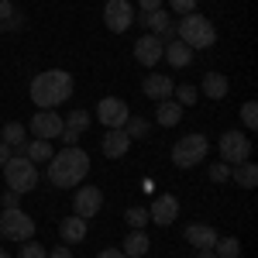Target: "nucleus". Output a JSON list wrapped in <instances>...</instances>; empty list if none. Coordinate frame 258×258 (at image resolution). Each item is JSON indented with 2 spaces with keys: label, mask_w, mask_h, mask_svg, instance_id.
<instances>
[{
  "label": "nucleus",
  "mask_w": 258,
  "mask_h": 258,
  "mask_svg": "<svg viewBox=\"0 0 258 258\" xmlns=\"http://www.w3.org/2000/svg\"><path fill=\"white\" fill-rule=\"evenodd\" d=\"M73 86L76 83L66 69H45L31 80L28 93H31V103H38V110H55L59 103H66L73 97Z\"/></svg>",
  "instance_id": "nucleus-1"
},
{
  "label": "nucleus",
  "mask_w": 258,
  "mask_h": 258,
  "mask_svg": "<svg viewBox=\"0 0 258 258\" xmlns=\"http://www.w3.org/2000/svg\"><path fill=\"white\" fill-rule=\"evenodd\" d=\"M90 176V155L83 148H62L59 155L48 159V182L59 186V189H73L80 186L83 179Z\"/></svg>",
  "instance_id": "nucleus-2"
},
{
  "label": "nucleus",
  "mask_w": 258,
  "mask_h": 258,
  "mask_svg": "<svg viewBox=\"0 0 258 258\" xmlns=\"http://www.w3.org/2000/svg\"><path fill=\"white\" fill-rule=\"evenodd\" d=\"M176 35L182 45H189L193 52L197 48H210L214 41H217V28L210 24V18H203V14H182V21L176 24Z\"/></svg>",
  "instance_id": "nucleus-3"
},
{
  "label": "nucleus",
  "mask_w": 258,
  "mask_h": 258,
  "mask_svg": "<svg viewBox=\"0 0 258 258\" xmlns=\"http://www.w3.org/2000/svg\"><path fill=\"white\" fill-rule=\"evenodd\" d=\"M4 182H7V189H14V193H31L35 186H38V165L35 162H28L24 155H11L7 165H4Z\"/></svg>",
  "instance_id": "nucleus-4"
},
{
  "label": "nucleus",
  "mask_w": 258,
  "mask_h": 258,
  "mask_svg": "<svg viewBox=\"0 0 258 258\" xmlns=\"http://www.w3.org/2000/svg\"><path fill=\"white\" fill-rule=\"evenodd\" d=\"M207 148H210V141L203 138V135H182L172 145V162H176L179 169H193V165H200V162L207 159Z\"/></svg>",
  "instance_id": "nucleus-5"
},
{
  "label": "nucleus",
  "mask_w": 258,
  "mask_h": 258,
  "mask_svg": "<svg viewBox=\"0 0 258 258\" xmlns=\"http://www.w3.org/2000/svg\"><path fill=\"white\" fill-rule=\"evenodd\" d=\"M0 238L7 241H31L35 238V220L28 217L21 207H11L0 214Z\"/></svg>",
  "instance_id": "nucleus-6"
},
{
  "label": "nucleus",
  "mask_w": 258,
  "mask_h": 258,
  "mask_svg": "<svg viewBox=\"0 0 258 258\" xmlns=\"http://www.w3.org/2000/svg\"><path fill=\"white\" fill-rule=\"evenodd\" d=\"M251 159V141L244 131H224L220 135V162L227 165H238V162Z\"/></svg>",
  "instance_id": "nucleus-7"
},
{
  "label": "nucleus",
  "mask_w": 258,
  "mask_h": 258,
  "mask_svg": "<svg viewBox=\"0 0 258 258\" xmlns=\"http://www.w3.org/2000/svg\"><path fill=\"white\" fill-rule=\"evenodd\" d=\"M97 117L107 131H114V127H124V120L131 117V110H127V103L120 97H103L97 103Z\"/></svg>",
  "instance_id": "nucleus-8"
},
{
  "label": "nucleus",
  "mask_w": 258,
  "mask_h": 258,
  "mask_svg": "<svg viewBox=\"0 0 258 258\" xmlns=\"http://www.w3.org/2000/svg\"><path fill=\"white\" fill-rule=\"evenodd\" d=\"M103 21H107V28L114 35H120V31H127L135 24V7L127 0H107L103 4Z\"/></svg>",
  "instance_id": "nucleus-9"
},
{
  "label": "nucleus",
  "mask_w": 258,
  "mask_h": 258,
  "mask_svg": "<svg viewBox=\"0 0 258 258\" xmlns=\"http://www.w3.org/2000/svg\"><path fill=\"white\" fill-rule=\"evenodd\" d=\"M62 127H66V120L55 114V110H38L35 117H31V124H28V131L35 135V138L41 141H52L62 135Z\"/></svg>",
  "instance_id": "nucleus-10"
},
{
  "label": "nucleus",
  "mask_w": 258,
  "mask_h": 258,
  "mask_svg": "<svg viewBox=\"0 0 258 258\" xmlns=\"http://www.w3.org/2000/svg\"><path fill=\"white\" fill-rule=\"evenodd\" d=\"M73 207H76V217H83V220L97 217L100 207H103V193H100V186H80L76 197H73Z\"/></svg>",
  "instance_id": "nucleus-11"
},
{
  "label": "nucleus",
  "mask_w": 258,
  "mask_h": 258,
  "mask_svg": "<svg viewBox=\"0 0 258 258\" xmlns=\"http://www.w3.org/2000/svg\"><path fill=\"white\" fill-rule=\"evenodd\" d=\"M176 217H179V200L172 197V193H162V197H155V203L148 207V224L169 227Z\"/></svg>",
  "instance_id": "nucleus-12"
},
{
  "label": "nucleus",
  "mask_w": 258,
  "mask_h": 258,
  "mask_svg": "<svg viewBox=\"0 0 258 258\" xmlns=\"http://www.w3.org/2000/svg\"><path fill=\"white\" fill-rule=\"evenodd\" d=\"M162 48H165V41L159 35H141L135 41V59L141 66H148V69H155V62H162Z\"/></svg>",
  "instance_id": "nucleus-13"
},
{
  "label": "nucleus",
  "mask_w": 258,
  "mask_h": 258,
  "mask_svg": "<svg viewBox=\"0 0 258 258\" xmlns=\"http://www.w3.org/2000/svg\"><path fill=\"white\" fill-rule=\"evenodd\" d=\"M217 238L220 234L210 227V224H189V227H186V241H189L197 251H214Z\"/></svg>",
  "instance_id": "nucleus-14"
},
{
  "label": "nucleus",
  "mask_w": 258,
  "mask_h": 258,
  "mask_svg": "<svg viewBox=\"0 0 258 258\" xmlns=\"http://www.w3.org/2000/svg\"><path fill=\"white\" fill-rule=\"evenodd\" d=\"M100 148H103V155H107V159H124V155H127V148H131V138L124 135V127H114V131H107V135H103V145H100Z\"/></svg>",
  "instance_id": "nucleus-15"
},
{
  "label": "nucleus",
  "mask_w": 258,
  "mask_h": 258,
  "mask_svg": "<svg viewBox=\"0 0 258 258\" xmlns=\"http://www.w3.org/2000/svg\"><path fill=\"white\" fill-rule=\"evenodd\" d=\"M141 90H145V97H152V100H169V97H172V90H176V83L169 80V76L152 73V76H145Z\"/></svg>",
  "instance_id": "nucleus-16"
},
{
  "label": "nucleus",
  "mask_w": 258,
  "mask_h": 258,
  "mask_svg": "<svg viewBox=\"0 0 258 258\" xmlns=\"http://www.w3.org/2000/svg\"><path fill=\"white\" fill-rule=\"evenodd\" d=\"M141 24L148 28V35H176V24H172V18L165 14V11H148L145 18H141Z\"/></svg>",
  "instance_id": "nucleus-17"
},
{
  "label": "nucleus",
  "mask_w": 258,
  "mask_h": 258,
  "mask_svg": "<svg viewBox=\"0 0 258 258\" xmlns=\"http://www.w3.org/2000/svg\"><path fill=\"white\" fill-rule=\"evenodd\" d=\"M59 238H62V244H80L83 238H86V220L83 217H66L59 224Z\"/></svg>",
  "instance_id": "nucleus-18"
},
{
  "label": "nucleus",
  "mask_w": 258,
  "mask_h": 258,
  "mask_svg": "<svg viewBox=\"0 0 258 258\" xmlns=\"http://www.w3.org/2000/svg\"><path fill=\"white\" fill-rule=\"evenodd\" d=\"M179 120H182V107H179L176 100H159V103H155V124L176 127Z\"/></svg>",
  "instance_id": "nucleus-19"
},
{
  "label": "nucleus",
  "mask_w": 258,
  "mask_h": 258,
  "mask_svg": "<svg viewBox=\"0 0 258 258\" xmlns=\"http://www.w3.org/2000/svg\"><path fill=\"white\" fill-rule=\"evenodd\" d=\"M162 59H169L176 69H186V66L193 62V48H189V45H182V41L176 38V41H169V45L162 48Z\"/></svg>",
  "instance_id": "nucleus-20"
},
{
  "label": "nucleus",
  "mask_w": 258,
  "mask_h": 258,
  "mask_svg": "<svg viewBox=\"0 0 258 258\" xmlns=\"http://www.w3.org/2000/svg\"><path fill=\"white\" fill-rule=\"evenodd\" d=\"M231 179H234V186H241V189H255L258 165L255 162H238V165H231Z\"/></svg>",
  "instance_id": "nucleus-21"
},
{
  "label": "nucleus",
  "mask_w": 258,
  "mask_h": 258,
  "mask_svg": "<svg viewBox=\"0 0 258 258\" xmlns=\"http://www.w3.org/2000/svg\"><path fill=\"white\" fill-rule=\"evenodd\" d=\"M52 155H55V152H52V141H41V138L24 141V159H28V162L41 165V162H48Z\"/></svg>",
  "instance_id": "nucleus-22"
},
{
  "label": "nucleus",
  "mask_w": 258,
  "mask_h": 258,
  "mask_svg": "<svg viewBox=\"0 0 258 258\" xmlns=\"http://www.w3.org/2000/svg\"><path fill=\"white\" fill-rule=\"evenodd\" d=\"M200 90H203V93H207L210 100H224L231 86H227V76H220V73H207V76H203V86H200Z\"/></svg>",
  "instance_id": "nucleus-23"
},
{
  "label": "nucleus",
  "mask_w": 258,
  "mask_h": 258,
  "mask_svg": "<svg viewBox=\"0 0 258 258\" xmlns=\"http://www.w3.org/2000/svg\"><path fill=\"white\" fill-rule=\"evenodd\" d=\"M127 258H141V255H148V234L145 231H131L127 238H124V248H120Z\"/></svg>",
  "instance_id": "nucleus-24"
},
{
  "label": "nucleus",
  "mask_w": 258,
  "mask_h": 258,
  "mask_svg": "<svg viewBox=\"0 0 258 258\" xmlns=\"http://www.w3.org/2000/svg\"><path fill=\"white\" fill-rule=\"evenodd\" d=\"M0 141L11 145V148H21V145L28 141V127L18 124V120H14V124H0Z\"/></svg>",
  "instance_id": "nucleus-25"
},
{
  "label": "nucleus",
  "mask_w": 258,
  "mask_h": 258,
  "mask_svg": "<svg viewBox=\"0 0 258 258\" xmlns=\"http://www.w3.org/2000/svg\"><path fill=\"white\" fill-rule=\"evenodd\" d=\"M214 255H217V258H238L241 255V241L238 238H217Z\"/></svg>",
  "instance_id": "nucleus-26"
},
{
  "label": "nucleus",
  "mask_w": 258,
  "mask_h": 258,
  "mask_svg": "<svg viewBox=\"0 0 258 258\" xmlns=\"http://www.w3.org/2000/svg\"><path fill=\"white\" fill-rule=\"evenodd\" d=\"M90 127V110H73L69 117H66V127L62 131H76V135H83Z\"/></svg>",
  "instance_id": "nucleus-27"
},
{
  "label": "nucleus",
  "mask_w": 258,
  "mask_h": 258,
  "mask_svg": "<svg viewBox=\"0 0 258 258\" xmlns=\"http://www.w3.org/2000/svg\"><path fill=\"white\" fill-rule=\"evenodd\" d=\"M148 131H152V124H148V120H141V117H127V120H124V135H127L131 141L145 138Z\"/></svg>",
  "instance_id": "nucleus-28"
},
{
  "label": "nucleus",
  "mask_w": 258,
  "mask_h": 258,
  "mask_svg": "<svg viewBox=\"0 0 258 258\" xmlns=\"http://www.w3.org/2000/svg\"><path fill=\"white\" fill-rule=\"evenodd\" d=\"M124 217H127V224H131V231H145V224H148V210H145V207H131Z\"/></svg>",
  "instance_id": "nucleus-29"
},
{
  "label": "nucleus",
  "mask_w": 258,
  "mask_h": 258,
  "mask_svg": "<svg viewBox=\"0 0 258 258\" xmlns=\"http://www.w3.org/2000/svg\"><path fill=\"white\" fill-rule=\"evenodd\" d=\"M172 93H176V103H179V107H189V103H197V86H189V83L176 86Z\"/></svg>",
  "instance_id": "nucleus-30"
},
{
  "label": "nucleus",
  "mask_w": 258,
  "mask_h": 258,
  "mask_svg": "<svg viewBox=\"0 0 258 258\" xmlns=\"http://www.w3.org/2000/svg\"><path fill=\"white\" fill-rule=\"evenodd\" d=\"M241 120H244L248 131H255V127H258V103H255V100H248V103L241 107Z\"/></svg>",
  "instance_id": "nucleus-31"
},
{
  "label": "nucleus",
  "mask_w": 258,
  "mask_h": 258,
  "mask_svg": "<svg viewBox=\"0 0 258 258\" xmlns=\"http://www.w3.org/2000/svg\"><path fill=\"white\" fill-rule=\"evenodd\" d=\"M21 258H48V251H45V248H41L38 241H24V244H21V251H18Z\"/></svg>",
  "instance_id": "nucleus-32"
},
{
  "label": "nucleus",
  "mask_w": 258,
  "mask_h": 258,
  "mask_svg": "<svg viewBox=\"0 0 258 258\" xmlns=\"http://www.w3.org/2000/svg\"><path fill=\"white\" fill-rule=\"evenodd\" d=\"M210 179H214V182H227V179H231V165H227V162H214V165H210Z\"/></svg>",
  "instance_id": "nucleus-33"
},
{
  "label": "nucleus",
  "mask_w": 258,
  "mask_h": 258,
  "mask_svg": "<svg viewBox=\"0 0 258 258\" xmlns=\"http://www.w3.org/2000/svg\"><path fill=\"white\" fill-rule=\"evenodd\" d=\"M169 4H172L176 14H193L197 11V0H169Z\"/></svg>",
  "instance_id": "nucleus-34"
},
{
  "label": "nucleus",
  "mask_w": 258,
  "mask_h": 258,
  "mask_svg": "<svg viewBox=\"0 0 258 258\" xmlns=\"http://www.w3.org/2000/svg\"><path fill=\"white\" fill-rule=\"evenodd\" d=\"M7 18H14V7H11V0H0V24Z\"/></svg>",
  "instance_id": "nucleus-35"
},
{
  "label": "nucleus",
  "mask_w": 258,
  "mask_h": 258,
  "mask_svg": "<svg viewBox=\"0 0 258 258\" xmlns=\"http://www.w3.org/2000/svg\"><path fill=\"white\" fill-rule=\"evenodd\" d=\"M48 258H73V251H69V244H59V248L48 251Z\"/></svg>",
  "instance_id": "nucleus-36"
},
{
  "label": "nucleus",
  "mask_w": 258,
  "mask_h": 258,
  "mask_svg": "<svg viewBox=\"0 0 258 258\" xmlns=\"http://www.w3.org/2000/svg\"><path fill=\"white\" fill-rule=\"evenodd\" d=\"M0 203H4V210H11V207H18V193H14V189H7Z\"/></svg>",
  "instance_id": "nucleus-37"
},
{
  "label": "nucleus",
  "mask_w": 258,
  "mask_h": 258,
  "mask_svg": "<svg viewBox=\"0 0 258 258\" xmlns=\"http://www.w3.org/2000/svg\"><path fill=\"white\" fill-rule=\"evenodd\" d=\"M138 7L145 11V14H148V11H159V7H162V0H138Z\"/></svg>",
  "instance_id": "nucleus-38"
},
{
  "label": "nucleus",
  "mask_w": 258,
  "mask_h": 258,
  "mask_svg": "<svg viewBox=\"0 0 258 258\" xmlns=\"http://www.w3.org/2000/svg\"><path fill=\"white\" fill-rule=\"evenodd\" d=\"M97 258H127V255H124L120 248H103V251H100Z\"/></svg>",
  "instance_id": "nucleus-39"
},
{
  "label": "nucleus",
  "mask_w": 258,
  "mask_h": 258,
  "mask_svg": "<svg viewBox=\"0 0 258 258\" xmlns=\"http://www.w3.org/2000/svg\"><path fill=\"white\" fill-rule=\"evenodd\" d=\"M11 155H14V152H11V145H4V141H0V169L7 165V159H11Z\"/></svg>",
  "instance_id": "nucleus-40"
},
{
  "label": "nucleus",
  "mask_w": 258,
  "mask_h": 258,
  "mask_svg": "<svg viewBox=\"0 0 258 258\" xmlns=\"http://www.w3.org/2000/svg\"><path fill=\"white\" fill-rule=\"evenodd\" d=\"M4 28H11V31H18V28H21V18H18V14H14V18H7V21H4Z\"/></svg>",
  "instance_id": "nucleus-41"
},
{
  "label": "nucleus",
  "mask_w": 258,
  "mask_h": 258,
  "mask_svg": "<svg viewBox=\"0 0 258 258\" xmlns=\"http://www.w3.org/2000/svg\"><path fill=\"white\" fill-rule=\"evenodd\" d=\"M197 258H217L214 251H197Z\"/></svg>",
  "instance_id": "nucleus-42"
},
{
  "label": "nucleus",
  "mask_w": 258,
  "mask_h": 258,
  "mask_svg": "<svg viewBox=\"0 0 258 258\" xmlns=\"http://www.w3.org/2000/svg\"><path fill=\"white\" fill-rule=\"evenodd\" d=\"M0 258H11V255H7V251H0Z\"/></svg>",
  "instance_id": "nucleus-43"
},
{
  "label": "nucleus",
  "mask_w": 258,
  "mask_h": 258,
  "mask_svg": "<svg viewBox=\"0 0 258 258\" xmlns=\"http://www.w3.org/2000/svg\"><path fill=\"white\" fill-rule=\"evenodd\" d=\"M0 35H4V24H0Z\"/></svg>",
  "instance_id": "nucleus-44"
},
{
  "label": "nucleus",
  "mask_w": 258,
  "mask_h": 258,
  "mask_svg": "<svg viewBox=\"0 0 258 258\" xmlns=\"http://www.w3.org/2000/svg\"><path fill=\"white\" fill-rule=\"evenodd\" d=\"M103 4H107V0H103Z\"/></svg>",
  "instance_id": "nucleus-45"
},
{
  "label": "nucleus",
  "mask_w": 258,
  "mask_h": 258,
  "mask_svg": "<svg viewBox=\"0 0 258 258\" xmlns=\"http://www.w3.org/2000/svg\"><path fill=\"white\" fill-rule=\"evenodd\" d=\"M0 241H4V238H0Z\"/></svg>",
  "instance_id": "nucleus-46"
}]
</instances>
